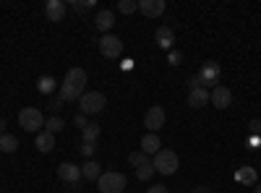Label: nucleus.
<instances>
[{
	"label": "nucleus",
	"instance_id": "nucleus-1",
	"mask_svg": "<svg viewBox=\"0 0 261 193\" xmlns=\"http://www.w3.org/2000/svg\"><path fill=\"white\" fill-rule=\"evenodd\" d=\"M86 89V71L84 68H68L65 81L60 84V99L63 102H76L84 97Z\"/></svg>",
	"mask_w": 261,
	"mask_h": 193
},
{
	"label": "nucleus",
	"instance_id": "nucleus-2",
	"mask_svg": "<svg viewBox=\"0 0 261 193\" xmlns=\"http://www.w3.org/2000/svg\"><path fill=\"white\" fill-rule=\"evenodd\" d=\"M220 76H222V68H220V63H204V66L196 71V76H191L188 78V89H193V87H201V89H214V84L220 81Z\"/></svg>",
	"mask_w": 261,
	"mask_h": 193
},
{
	"label": "nucleus",
	"instance_id": "nucleus-3",
	"mask_svg": "<svg viewBox=\"0 0 261 193\" xmlns=\"http://www.w3.org/2000/svg\"><path fill=\"white\" fill-rule=\"evenodd\" d=\"M178 164H180L178 154L172 152V149H160V152L154 154V159H151V167H154L160 175H175Z\"/></svg>",
	"mask_w": 261,
	"mask_h": 193
},
{
	"label": "nucleus",
	"instance_id": "nucleus-4",
	"mask_svg": "<svg viewBox=\"0 0 261 193\" xmlns=\"http://www.w3.org/2000/svg\"><path fill=\"white\" fill-rule=\"evenodd\" d=\"M18 125L24 128L27 133H39V128L45 125V115H42L37 107H24L18 113Z\"/></svg>",
	"mask_w": 261,
	"mask_h": 193
},
{
	"label": "nucleus",
	"instance_id": "nucleus-5",
	"mask_svg": "<svg viewBox=\"0 0 261 193\" xmlns=\"http://www.w3.org/2000/svg\"><path fill=\"white\" fill-rule=\"evenodd\" d=\"M105 104H107V99L102 92H89V94L84 92V97L79 99V110H81V115H99L105 110Z\"/></svg>",
	"mask_w": 261,
	"mask_h": 193
},
{
	"label": "nucleus",
	"instance_id": "nucleus-6",
	"mask_svg": "<svg viewBox=\"0 0 261 193\" xmlns=\"http://www.w3.org/2000/svg\"><path fill=\"white\" fill-rule=\"evenodd\" d=\"M128 178L123 173H102L99 180H97V188L99 193H123Z\"/></svg>",
	"mask_w": 261,
	"mask_h": 193
},
{
	"label": "nucleus",
	"instance_id": "nucleus-7",
	"mask_svg": "<svg viewBox=\"0 0 261 193\" xmlns=\"http://www.w3.org/2000/svg\"><path fill=\"white\" fill-rule=\"evenodd\" d=\"M99 52L105 55V58H120V52H123V39L120 37H115V34H102V39H99Z\"/></svg>",
	"mask_w": 261,
	"mask_h": 193
},
{
	"label": "nucleus",
	"instance_id": "nucleus-8",
	"mask_svg": "<svg viewBox=\"0 0 261 193\" xmlns=\"http://www.w3.org/2000/svg\"><path fill=\"white\" fill-rule=\"evenodd\" d=\"M144 125H146L149 133H157L160 128L165 125V110H162V107H157V104L149 107L146 115H144Z\"/></svg>",
	"mask_w": 261,
	"mask_h": 193
},
{
	"label": "nucleus",
	"instance_id": "nucleus-9",
	"mask_svg": "<svg viewBox=\"0 0 261 193\" xmlns=\"http://www.w3.org/2000/svg\"><path fill=\"white\" fill-rule=\"evenodd\" d=\"M209 102L217 107V110H227V107L232 104V92L227 87H214L209 92Z\"/></svg>",
	"mask_w": 261,
	"mask_h": 193
},
{
	"label": "nucleus",
	"instance_id": "nucleus-10",
	"mask_svg": "<svg viewBox=\"0 0 261 193\" xmlns=\"http://www.w3.org/2000/svg\"><path fill=\"white\" fill-rule=\"evenodd\" d=\"M58 178H60L63 183L76 185L84 175H81V167H79V164H73V162H63V164H58Z\"/></svg>",
	"mask_w": 261,
	"mask_h": 193
},
{
	"label": "nucleus",
	"instance_id": "nucleus-11",
	"mask_svg": "<svg viewBox=\"0 0 261 193\" xmlns=\"http://www.w3.org/2000/svg\"><path fill=\"white\" fill-rule=\"evenodd\" d=\"M139 11L146 18H160L165 13V0H139Z\"/></svg>",
	"mask_w": 261,
	"mask_h": 193
},
{
	"label": "nucleus",
	"instance_id": "nucleus-12",
	"mask_svg": "<svg viewBox=\"0 0 261 193\" xmlns=\"http://www.w3.org/2000/svg\"><path fill=\"white\" fill-rule=\"evenodd\" d=\"M65 11H68V6H65L63 0H47V6H45L47 21H55V24L65 18Z\"/></svg>",
	"mask_w": 261,
	"mask_h": 193
},
{
	"label": "nucleus",
	"instance_id": "nucleus-13",
	"mask_svg": "<svg viewBox=\"0 0 261 193\" xmlns=\"http://www.w3.org/2000/svg\"><path fill=\"white\" fill-rule=\"evenodd\" d=\"M94 24H97V29H99L102 34H110V29L115 26V13H113L110 8H102V11H97Z\"/></svg>",
	"mask_w": 261,
	"mask_h": 193
},
{
	"label": "nucleus",
	"instance_id": "nucleus-14",
	"mask_svg": "<svg viewBox=\"0 0 261 193\" xmlns=\"http://www.w3.org/2000/svg\"><path fill=\"white\" fill-rule=\"evenodd\" d=\"M154 42L162 47V50H172V42H175V32H172V26H160L157 34H154Z\"/></svg>",
	"mask_w": 261,
	"mask_h": 193
},
{
	"label": "nucleus",
	"instance_id": "nucleus-15",
	"mask_svg": "<svg viewBox=\"0 0 261 193\" xmlns=\"http://www.w3.org/2000/svg\"><path fill=\"white\" fill-rule=\"evenodd\" d=\"M235 183H241V185H256V167H251V164L238 167L235 170Z\"/></svg>",
	"mask_w": 261,
	"mask_h": 193
},
{
	"label": "nucleus",
	"instance_id": "nucleus-16",
	"mask_svg": "<svg viewBox=\"0 0 261 193\" xmlns=\"http://www.w3.org/2000/svg\"><path fill=\"white\" fill-rule=\"evenodd\" d=\"M188 104L191 107H204V104H209V89H201V87H193L191 92H188Z\"/></svg>",
	"mask_w": 261,
	"mask_h": 193
},
{
	"label": "nucleus",
	"instance_id": "nucleus-17",
	"mask_svg": "<svg viewBox=\"0 0 261 193\" xmlns=\"http://www.w3.org/2000/svg\"><path fill=\"white\" fill-rule=\"evenodd\" d=\"M160 149H162V141H160L157 133H146V136L141 139V152H144V154L151 157V154H157Z\"/></svg>",
	"mask_w": 261,
	"mask_h": 193
},
{
	"label": "nucleus",
	"instance_id": "nucleus-18",
	"mask_svg": "<svg viewBox=\"0 0 261 193\" xmlns=\"http://www.w3.org/2000/svg\"><path fill=\"white\" fill-rule=\"evenodd\" d=\"M34 144H37V149H39L42 154H50L53 149H55V136L47 133V131H39L37 139H34Z\"/></svg>",
	"mask_w": 261,
	"mask_h": 193
},
{
	"label": "nucleus",
	"instance_id": "nucleus-19",
	"mask_svg": "<svg viewBox=\"0 0 261 193\" xmlns=\"http://www.w3.org/2000/svg\"><path fill=\"white\" fill-rule=\"evenodd\" d=\"M81 175H84L86 180H99V175H102V164H99L97 159H86V162L81 164Z\"/></svg>",
	"mask_w": 261,
	"mask_h": 193
},
{
	"label": "nucleus",
	"instance_id": "nucleus-20",
	"mask_svg": "<svg viewBox=\"0 0 261 193\" xmlns=\"http://www.w3.org/2000/svg\"><path fill=\"white\" fill-rule=\"evenodd\" d=\"M18 149V139L13 133H0V152L3 154H13Z\"/></svg>",
	"mask_w": 261,
	"mask_h": 193
},
{
	"label": "nucleus",
	"instance_id": "nucleus-21",
	"mask_svg": "<svg viewBox=\"0 0 261 193\" xmlns=\"http://www.w3.org/2000/svg\"><path fill=\"white\" fill-rule=\"evenodd\" d=\"M99 133H102V125L99 123H89L81 131V136H84V144H97V139H99Z\"/></svg>",
	"mask_w": 261,
	"mask_h": 193
},
{
	"label": "nucleus",
	"instance_id": "nucleus-22",
	"mask_svg": "<svg viewBox=\"0 0 261 193\" xmlns=\"http://www.w3.org/2000/svg\"><path fill=\"white\" fill-rule=\"evenodd\" d=\"M63 128H65V120H63L60 115H50V118H47V123H45V131H47V133H53V136H55V133H60Z\"/></svg>",
	"mask_w": 261,
	"mask_h": 193
},
{
	"label": "nucleus",
	"instance_id": "nucleus-23",
	"mask_svg": "<svg viewBox=\"0 0 261 193\" xmlns=\"http://www.w3.org/2000/svg\"><path fill=\"white\" fill-rule=\"evenodd\" d=\"M128 162H130V167H136V170H139V167L149 164L151 159H149V154H144L141 149H139V152H130V154H128Z\"/></svg>",
	"mask_w": 261,
	"mask_h": 193
},
{
	"label": "nucleus",
	"instance_id": "nucleus-24",
	"mask_svg": "<svg viewBox=\"0 0 261 193\" xmlns=\"http://www.w3.org/2000/svg\"><path fill=\"white\" fill-rule=\"evenodd\" d=\"M68 6H71L76 13H84V11L94 8V0H68Z\"/></svg>",
	"mask_w": 261,
	"mask_h": 193
},
{
	"label": "nucleus",
	"instance_id": "nucleus-25",
	"mask_svg": "<svg viewBox=\"0 0 261 193\" xmlns=\"http://www.w3.org/2000/svg\"><path fill=\"white\" fill-rule=\"evenodd\" d=\"M154 173H157V170L151 167V162H149V164H144V167L136 170V178H139L141 183H146V180H151V175H154Z\"/></svg>",
	"mask_w": 261,
	"mask_h": 193
},
{
	"label": "nucleus",
	"instance_id": "nucleus-26",
	"mask_svg": "<svg viewBox=\"0 0 261 193\" xmlns=\"http://www.w3.org/2000/svg\"><path fill=\"white\" fill-rule=\"evenodd\" d=\"M53 89H55V78L53 76H42L39 78V92L42 94H53Z\"/></svg>",
	"mask_w": 261,
	"mask_h": 193
},
{
	"label": "nucleus",
	"instance_id": "nucleus-27",
	"mask_svg": "<svg viewBox=\"0 0 261 193\" xmlns=\"http://www.w3.org/2000/svg\"><path fill=\"white\" fill-rule=\"evenodd\" d=\"M118 11H120V13H125V16H130L134 11H139V3H136V0H120Z\"/></svg>",
	"mask_w": 261,
	"mask_h": 193
},
{
	"label": "nucleus",
	"instance_id": "nucleus-28",
	"mask_svg": "<svg viewBox=\"0 0 261 193\" xmlns=\"http://www.w3.org/2000/svg\"><path fill=\"white\" fill-rule=\"evenodd\" d=\"M180 60H183V52L180 50H170V55H167L170 66H180Z\"/></svg>",
	"mask_w": 261,
	"mask_h": 193
},
{
	"label": "nucleus",
	"instance_id": "nucleus-29",
	"mask_svg": "<svg viewBox=\"0 0 261 193\" xmlns=\"http://www.w3.org/2000/svg\"><path fill=\"white\" fill-rule=\"evenodd\" d=\"M94 149H97L94 144H81V154H84L86 159H92V154H94Z\"/></svg>",
	"mask_w": 261,
	"mask_h": 193
},
{
	"label": "nucleus",
	"instance_id": "nucleus-30",
	"mask_svg": "<svg viewBox=\"0 0 261 193\" xmlns=\"http://www.w3.org/2000/svg\"><path fill=\"white\" fill-rule=\"evenodd\" d=\"M63 104H65V102H63V99H60V97H55V99H53V102H50V110H53V113H55V115H58V113H60V110H63Z\"/></svg>",
	"mask_w": 261,
	"mask_h": 193
},
{
	"label": "nucleus",
	"instance_id": "nucleus-31",
	"mask_svg": "<svg viewBox=\"0 0 261 193\" xmlns=\"http://www.w3.org/2000/svg\"><path fill=\"white\" fill-rule=\"evenodd\" d=\"M261 146V136L258 133H253L251 139H248V149H258Z\"/></svg>",
	"mask_w": 261,
	"mask_h": 193
},
{
	"label": "nucleus",
	"instance_id": "nucleus-32",
	"mask_svg": "<svg viewBox=\"0 0 261 193\" xmlns=\"http://www.w3.org/2000/svg\"><path fill=\"white\" fill-rule=\"evenodd\" d=\"M73 123H76V125L81 128V131H84V128H86V125H89V123H86V115H81V113H79V115L73 118Z\"/></svg>",
	"mask_w": 261,
	"mask_h": 193
},
{
	"label": "nucleus",
	"instance_id": "nucleus-33",
	"mask_svg": "<svg viewBox=\"0 0 261 193\" xmlns=\"http://www.w3.org/2000/svg\"><path fill=\"white\" fill-rule=\"evenodd\" d=\"M146 193H170V190H167V185H151Z\"/></svg>",
	"mask_w": 261,
	"mask_h": 193
},
{
	"label": "nucleus",
	"instance_id": "nucleus-34",
	"mask_svg": "<svg viewBox=\"0 0 261 193\" xmlns=\"http://www.w3.org/2000/svg\"><path fill=\"white\" fill-rule=\"evenodd\" d=\"M251 128H253V133H258V136H261V120H253V123H251Z\"/></svg>",
	"mask_w": 261,
	"mask_h": 193
},
{
	"label": "nucleus",
	"instance_id": "nucleus-35",
	"mask_svg": "<svg viewBox=\"0 0 261 193\" xmlns=\"http://www.w3.org/2000/svg\"><path fill=\"white\" fill-rule=\"evenodd\" d=\"M193 193H209V188H206V185H199V188H196Z\"/></svg>",
	"mask_w": 261,
	"mask_h": 193
},
{
	"label": "nucleus",
	"instance_id": "nucleus-36",
	"mask_svg": "<svg viewBox=\"0 0 261 193\" xmlns=\"http://www.w3.org/2000/svg\"><path fill=\"white\" fill-rule=\"evenodd\" d=\"M3 131H6V120H3V118H0V133H3Z\"/></svg>",
	"mask_w": 261,
	"mask_h": 193
},
{
	"label": "nucleus",
	"instance_id": "nucleus-37",
	"mask_svg": "<svg viewBox=\"0 0 261 193\" xmlns=\"http://www.w3.org/2000/svg\"><path fill=\"white\" fill-rule=\"evenodd\" d=\"M253 193H261V185H256V188H253Z\"/></svg>",
	"mask_w": 261,
	"mask_h": 193
}]
</instances>
